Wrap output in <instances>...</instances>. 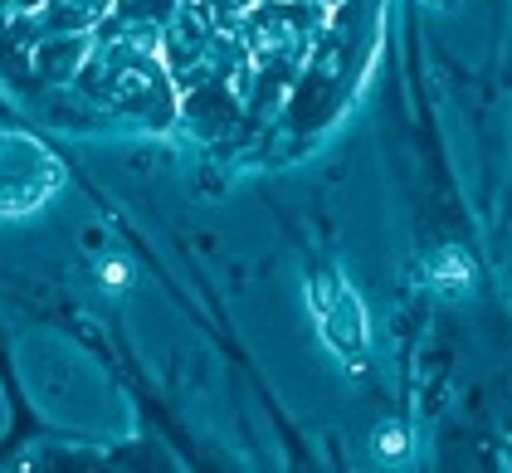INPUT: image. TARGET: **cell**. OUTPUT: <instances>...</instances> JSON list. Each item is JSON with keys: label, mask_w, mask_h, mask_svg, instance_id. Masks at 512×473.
Instances as JSON below:
<instances>
[{"label": "cell", "mask_w": 512, "mask_h": 473, "mask_svg": "<svg viewBox=\"0 0 512 473\" xmlns=\"http://www.w3.org/2000/svg\"><path fill=\"white\" fill-rule=\"evenodd\" d=\"M381 449H386V454H400V449H405V434H381Z\"/></svg>", "instance_id": "3"}, {"label": "cell", "mask_w": 512, "mask_h": 473, "mask_svg": "<svg viewBox=\"0 0 512 473\" xmlns=\"http://www.w3.org/2000/svg\"><path fill=\"white\" fill-rule=\"evenodd\" d=\"M430 278L439 283V288H464V283H469V259H464L459 249H444V254L434 259Z\"/></svg>", "instance_id": "2"}, {"label": "cell", "mask_w": 512, "mask_h": 473, "mask_svg": "<svg viewBox=\"0 0 512 473\" xmlns=\"http://www.w3.org/2000/svg\"><path fill=\"white\" fill-rule=\"evenodd\" d=\"M317 322H322L327 342L342 356H352L366 347V313H361L356 293L342 278H322V283H317Z\"/></svg>", "instance_id": "1"}, {"label": "cell", "mask_w": 512, "mask_h": 473, "mask_svg": "<svg viewBox=\"0 0 512 473\" xmlns=\"http://www.w3.org/2000/svg\"><path fill=\"white\" fill-rule=\"evenodd\" d=\"M103 278L118 288V283H127V269H122V264H108V269H103Z\"/></svg>", "instance_id": "4"}]
</instances>
